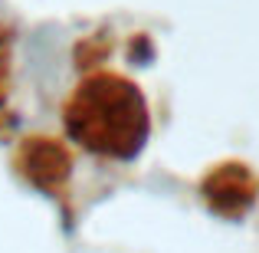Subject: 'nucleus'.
<instances>
[{
	"mask_svg": "<svg viewBox=\"0 0 259 253\" xmlns=\"http://www.w3.org/2000/svg\"><path fill=\"white\" fill-rule=\"evenodd\" d=\"M7 73H10V40L0 30V102L7 99Z\"/></svg>",
	"mask_w": 259,
	"mask_h": 253,
	"instance_id": "obj_2",
	"label": "nucleus"
},
{
	"mask_svg": "<svg viewBox=\"0 0 259 253\" xmlns=\"http://www.w3.org/2000/svg\"><path fill=\"white\" fill-rule=\"evenodd\" d=\"M72 141L102 158H132L148 138V105L132 79L92 73L72 89L63 105Z\"/></svg>",
	"mask_w": 259,
	"mask_h": 253,
	"instance_id": "obj_1",
	"label": "nucleus"
}]
</instances>
